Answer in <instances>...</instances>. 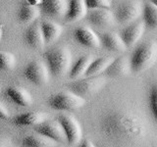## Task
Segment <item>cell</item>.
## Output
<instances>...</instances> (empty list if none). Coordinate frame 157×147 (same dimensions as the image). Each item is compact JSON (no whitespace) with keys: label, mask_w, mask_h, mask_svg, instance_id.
<instances>
[{"label":"cell","mask_w":157,"mask_h":147,"mask_svg":"<svg viewBox=\"0 0 157 147\" xmlns=\"http://www.w3.org/2000/svg\"><path fill=\"white\" fill-rule=\"evenodd\" d=\"M86 18L88 23L98 28L113 26L116 20L115 14L112 13L109 9L90 10Z\"/></svg>","instance_id":"11"},{"label":"cell","mask_w":157,"mask_h":147,"mask_svg":"<svg viewBox=\"0 0 157 147\" xmlns=\"http://www.w3.org/2000/svg\"><path fill=\"white\" fill-rule=\"evenodd\" d=\"M157 61V41L146 40L137 45L130 57L132 73H141L150 69Z\"/></svg>","instance_id":"2"},{"label":"cell","mask_w":157,"mask_h":147,"mask_svg":"<svg viewBox=\"0 0 157 147\" xmlns=\"http://www.w3.org/2000/svg\"><path fill=\"white\" fill-rule=\"evenodd\" d=\"M25 78L34 85L42 86L49 81V76L51 75L46 63L38 60L29 62L23 72Z\"/></svg>","instance_id":"6"},{"label":"cell","mask_w":157,"mask_h":147,"mask_svg":"<svg viewBox=\"0 0 157 147\" xmlns=\"http://www.w3.org/2000/svg\"><path fill=\"white\" fill-rule=\"evenodd\" d=\"M40 9L48 17L60 18L67 13L68 2L66 0H41Z\"/></svg>","instance_id":"16"},{"label":"cell","mask_w":157,"mask_h":147,"mask_svg":"<svg viewBox=\"0 0 157 147\" xmlns=\"http://www.w3.org/2000/svg\"><path fill=\"white\" fill-rule=\"evenodd\" d=\"M130 72H132L130 58L126 56H120L113 59V61L108 66L104 74L111 77H119L127 76Z\"/></svg>","instance_id":"17"},{"label":"cell","mask_w":157,"mask_h":147,"mask_svg":"<svg viewBox=\"0 0 157 147\" xmlns=\"http://www.w3.org/2000/svg\"><path fill=\"white\" fill-rule=\"evenodd\" d=\"M25 42L27 43L29 47H31L34 50H39L42 49L45 45V40H44L41 26L39 23H33L32 26H29L24 33Z\"/></svg>","instance_id":"14"},{"label":"cell","mask_w":157,"mask_h":147,"mask_svg":"<svg viewBox=\"0 0 157 147\" xmlns=\"http://www.w3.org/2000/svg\"><path fill=\"white\" fill-rule=\"evenodd\" d=\"M40 26L45 43H52L60 37L62 33V28L58 24L51 21H42L40 23Z\"/></svg>","instance_id":"20"},{"label":"cell","mask_w":157,"mask_h":147,"mask_svg":"<svg viewBox=\"0 0 157 147\" xmlns=\"http://www.w3.org/2000/svg\"><path fill=\"white\" fill-rule=\"evenodd\" d=\"M86 98L72 91H62L49 96L47 103L50 108L56 111L71 112L80 109L86 104Z\"/></svg>","instance_id":"4"},{"label":"cell","mask_w":157,"mask_h":147,"mask_svg":"<svg viewBox=\"0 0 157 147\" xmlns=\"http://www.w3.org/2000/svg\"><path fill=\"white\" fill-rule=\"evenodd\" d=\"M56 143V141L39 134L37 135H27L22 140V145L25 147H52L55 146Z\"/></svg>","instance_id":"22"},{"label":"cell","mask_w":157,"mask_h":147,"mask_svg":"<svg viewBox=\"0 0 157 147\" xmlns=\"http://www.w3.org/2000/svg\"><path fill=\"white\" fill-rule=\"evenodd\" d=\"M40 8L36 5H33L29 3L23 4L18 12V19L20 22L24 24L32 23L39 17L40 15Z\"/></svg>","instance_id":"21"},{"label":"cell","mask_w":157,"mask_h":147,"mask_svg":"<svg viewBox=\"0 0 157 147\" xmlns=\"http://www.w3.org/2000/svg\"><path fill=\"white\" fill-rule=\"evenodd\" d=\"M0 116H1L2 120H9L10 118H11L9 110L5 107L4 103H1V104H0Z\"/></svg>","instance_id":"29"},{"label":"cell","mask_w":157,"mask_h":147,"mask_svg":"<svg viewBox=\"0 0 157 147\" xmlns=\"http://www.w3.org/2000/svg\"><path fill=\"white\" fill-rule=\"evenodd\" d=\"M4 95L10 102L20 107H29L33 102L31 93L21 86H8L4 91Z\"/></svg>","instance_id":"10"},{"label":"cell","mask_w":157,"mask_h":147,"mask_svg":"<svg viewBox=\"0 0 157 147\" xmlns=\"http://www.w3.org/2000/svg\"><path fill=\"white\" fill-rule=\"evenodd\" d=\"M0 146H1V147L12 146V142H11V140H10V139L4 138V137H2V138L0 139Z\"/></svg>","instance_id":"30"},{"label":"cell","mask_w":157,"mask_h":147,"mask_svg":"<svg viewBox=\"0 0 157 147\" xmlns=\"http://www.w3.org/2000/svg\"><path fill=\"white\" fill-rule=\"evenodd\" d=\"M93 58L90 55H86L81 57L74 64L70 70V77L72 80H77L82 76H85L90 63L92 62Z\"/></svg>","instance_id":"25"},{"label":"cell","mask_w":157,"mask_h":147,"mask_svg":"<svg viewBox=\"0 0 157 147\" xmlns=\"http://www.w3.org/2000/svg\"><path fill=\"white\" fill-rule=\"evenodd\" d=\"M148 1H150L151 3H153L154 5H156V6H157V0H148Z\"/></svg>","instance_id":"32"},{"label":"cell","mask_w":157,"mask_h":147,"mask_svg":"<svg viewBox=\"0 0 157 147\" xmlns=\"http://www.w3.org/2000/svg\"><path fill=\"white\" fill-rule=\"evenodd\" d=\"M113 59L114 58H111V57H100L97 59H93L90 67L87 69L86 73L85 74V76L86 77L99 76L100 74L104 73L106 71V69L111 64Z\"/></svg>","instance_id":"23"},{"label":"cell","mask_w":157,"mask_h":147,"mask_svg":"<svg viewBox=\"0 0 157 147\" xmlns=\"http://www.w3.org/2000/svg\"><path fill=\"white\" fill-rule=\"evenodd\" d=\"M100 131L110 142L134 145L144 140L146 124L139 113L127 108H114L101 117Z\"/></svg>","instance_id":"1"},{"label":"cell","mask_w":157,"mask_h":147,"mask_svg":"<svg viewBox=\"0 0 157 147\" xmlns=\"http://www.w3.org/2000/svg\"><path fill=\"white\" fill-rule=\"evenodd\" d=\"M87 10L85 0H69L65 19L68 22L80 21L82 18H86Z\"/></svg>","instance_id":"18"},{"label":"cell","mask_w":157,"mask_h":147,"mask_svg":"<svg viewBox=\"0 0 157 147\" xmlns=\"http://www.w3.org/2000/svg\"><path fill=\"white\" fill-rule=\"evenodd\" d=\"M100 40L103 47L113 52H123L128 48L123 41L120 33L117 32H104L101 34Z\"/></svg>","instance_id":"19"},{"label":"cell","mask_w":157,"mask_h":147,"mask_svg":"<svg viewBox=\"0 0 157 147\" xmlns=\"http://www.w3.org/2000/svg\"><path fill=\"white\" fill-rule=\"evenodd\" d=\"M81 143H82L81 144L82 147H93V146H94V144H93L90 140H87V139L81 141Z\"/></svg>","instance_id":"31"},{"label":"cell","mask_w":157,"mask_h":147,"mask_svg":"<svg viewBox=\"0 0 157 147\" xmlns=\"http://www.w3.org/2000/svg\"><path fill=\"white\" fill-rule=\"evenodd\" d=\"M142 18L145 26L152 29H157V6L150 1L145 2L142 7Z\"/></svg>","instance_id":"24"},{"label":"cell","mask_w":157,"mask_h":147,"mask_svg":"<svg viewBox=\"0 0 157 147\" xmlns=\"http://www.w3.org/2000/svg\"><path fill=\"white\" fill-rule=\"evenodd\" d=\"M36 134H42L48 137L57 143H65L67 142V136L62 125L57 119L56 120H46L37 126H33Z\"/></svg>","instance_id":"8"},{"label":"cell","mask_w":157,"mask_h":147,"mask_svg":"<svg viewBox=\"0 0 157 147\" xmlns=\"http://www.w3.org/2000/svg\"><path fill=\"white\" fill-rule=\"evenodd\" d=\"M142 8L140 2L137 1H129L120 4L116 8L115 18L116 21L120 24H127L134 22L140 16Z\"/></svg>","instance_id":"9"},{"label":"cell","mask_w":157,"mask_h":147,"mask_svg":"<svg viewBox=\"0 0 157 147\" xmlns=\"http://www.w3.org/2000/svg\"><path fill=\"white\" fill-rule=\"evenodd\" d=\"M74 38L78 44L87 48H98L101 45L100 37L87 27L77 28L74 31Z\"/></svg>","instance_id":"12"},{"label":"cell","mask_w":157,"mask_h":147,"mask_svg":"<svg viewBox=\"0 0 157 147\" xmlns=\"http://www.w3.org/2000/svg\"><path fill=\"white\" fill-rule=\"evenodd\" d=\"M57 120L62 125L67 136V143L69 145H77L81 143L82 137V130L80 123L75 117L69 114H60L57 117Z\"/></svg>","instance_id":"7"},{"label":"cell","mask_w":157,"mask_h":147,"mask_svg":"<svg viewBox=\"0 0 157 147\" xmlns=\"http://www.w3.org/2000/svg\"><path fill=\"white\" fill-rule=\"evenodd\" d=\"M145 27L144 22H136L122 29L120 36L127 47L134 46L137 41H140V39L144 36Z\"/></svg>","instance_id":"13"},{"label":"cell","mask_w":157,"mask_h":147,"mask_svg":"<svg viewBox=\"0 0 157 147\" xmlns=\"http://www.w3.org/2000/svg\"><path fill=\"white\" fill-rule=\"evenodd\" d=\"M88 10L109 9L112 5L111 0H85Z\"/></svg>","instance_id":"28"},{"label":"cell","mask_w":157,"mask_h":147,"mask_svg":"<svg viewBox=\"0 0 157 147\" xmlns=\"http://www.w3.org/2000/svg\"><path fill=\"white\" fill-rule=\"evenodd\" d=\"M17 60L15 55L8 51L0 52V69L2 71H11L16 66Z\"/></svg>","instance_id":"26"},{"label":"cell","mask_w":157,"mask_h":147,"mask_svg":"<svg viewBox=\"0 0 157 147\" xmlns=\"http://www.w3.org/2000/svg\"><path fill=\"white\" fill-rule=\"evenodd\" d=\"M48 115L41 111H33L20 114L12 119V124L16 126H36L46 121Z\"/></svg>","instance_id":"15"},{"label":"cell","mask_w":157,"mask_h":147,"mask_svg":"<svg viewBox=\"0 0 157 147\" xmlns=\"http://www.w3.org/2000/svg\"><path fill=\"white\" fill-rule=\"evenodd\" d=\"M148 108L150 114L157 125V82L153 83L148 91Z\"/></svg>","instance_id":"27"},{"label":"cell","mask_w":157,"mask_h":147,"mask_svg":"<svg viewBox=\"0 0 157 147\" xmlns=\"http://www.w3.org/2000/svg\"><path fill=\"white\" fill-rule=\"evenodd\" d=\"M105 78L102 77H86V78L75 81L68 85L69 90L83 98L99 91L105 85Z\"/></svg>","instance_id":"5"},{"label":"cell","mask_w":157,"mask_h":147,"mask_svg":"<svg viewBox=\"0 0 157 147\" xmlns=\"http://www.w3.org/2000/svg\"><path fill=\"white\" fill-rule=\"evenodd\" d=\"M49 72L54 77H62L71 70L72 54L67 47L58 46L43 54Z\"/></svg>","instance_id":"3"}]
</instances>
